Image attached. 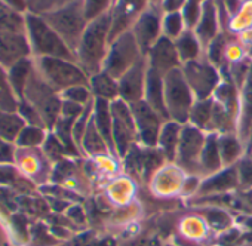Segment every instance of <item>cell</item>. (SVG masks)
Returning <instances> with one entry per match:
<instances>
[{"mask_svg":"<svg viewBox=\"0 0 252 246\" xmlns=\"http://www.w3.org/2000/svg\"><path fill=\"white\" fill-rule=\"evenodd\" d=\"M34 67V61L29 58H24L18 62H15L11 68H8V77H9V83L17 95V98L21 101L24 98V89L27 85V80L33 71Z\"/></svg>","mask_w":252,"mask_h":246,"instance_id":"cell-21","label":"cell"},{"mask_svg":"<svg viewBox=\"0 0 252 246\" xmlns=\"http://www.w3.org/2000/svg\"><path fill=\"white\" fill-rule=\"evenodd\" d=\"M237 175H239V184L242 185H252V160L245 159L239 163L237 168Z\"/></svg>","mask_w":252,"mask_h":246,"instance_id":"cell-41","label":"cell"},{"mask_svg":"<svg viewBox=\"0 0 252 246\" xmlns=\"http://www.w3.org/2000/svg\"><path fill=\"white\" fill-rule=\"evenodd\" d=\"M89 89L95 98L114 101L119 98V80L111 77L104 70L89 77Z\"/></svg>","mask_w":252,"mask_h":246,"instance_id":"cell-20","label":"cell"},{"mask_svg":"<svg viewBox=\"0 0 252 246\" xmlns=\"http://www.w3.org/2000/svg\"><path fill=\"white\" fill-rule=\"evenodd\" d=\"M212 110H214V102L211 99H202L196 102L190 113V120L193 123V126L199 129L206 128L212 119Z\"/></svg>","mask_w":252,"mask_h":246,"instance_id":"cell-32","label":"cell"},{"mask_svg":"<svg viewBox=\"0 0 252 246\" xmlns=\"http://www.w3.org/2000/svg\"><path fill=\"white\" fill-rule=\"evenodd\" d=\"M222 159L220 153L218 140L215 135H209L205 141L202 154H200V171L202 172H214L220 168Z\"/></svg>","mask_w":252,"mask_h":246,"instance_id":"cell-27","label":"cell"},{"mask_svg":"<svg viewBox=\"0 0 252 246\" xmlns=\"http://www.w3.org/2000/svg\"><path fill=\"white\" fill-rule=\"evenodd\" d=\"M149 67L159 71L162 76L180 67V55L175 48V42L166 36H162L147 54Z\"/></svg>","mask_w":252,"mask_h":246,"instance_id":"cell-15","label":"cell"},{"mask_svg":"<svg viewBox=\"0 0 252 246\" xmlns=\"http://www.w3.org/2000/svg\"><path fill=\"white\" fill-rule=\"evenodd\" d=\"M144 101L155 108L162 117L168 119V110L165 104V85H163V76L150 68L147 71V80H146V91H144Z\"/></svg>","mask_w":252,"mask_h":246,"instance_id":"cell-17","label":"cell"},{"mask_svg":"<svg viewBox=\"0 0 252 246\" xmlns=\"http://www.w3.org/2000/svg\"><path fill=\"white\" fill-rule=\"evenodd\" d=\"M2 2H3V3H6L8 6H11L12 9H15V11L21 12V14L29 8L27 0H2Z\"/></svg>","mask_w":252,"mask_h":246,"instance_id":"cell-45","label":"cell"},{"mask_svg":"<svg viewBox=\"0 0 252 246\" xmlns=\"http://www.w3.org/2000/svg\"><path fill=\"white\" fill-rule=\"evenodd\" d=\"M252 126V67L248 71L246 85L243 89V105H242V137L245 138L251 132Z\"/></svg>","mask_w":252,"mask_h":246,"instance_id":"cell-30","label":"cell"},{"mask_svg":"<svg viewBox=\"0 0 252 246\" xmlns=\"http://www.w3.org/2000/svg\"><path fill=\"white\" fill-rule=\"evenodd\" d=\"M193 2H197V3H203L205 0H193Z\"/></svg>","mask_w":252,"mask_h":246,"instance_id":"cell-48","label":"cell"},{"mask_svg":"<svg viewBox=\"0 0 252 246\" xmlns=\"http://www.w3.org/2000/svg\"><path fill=\"white\" fill-rule=\"evenodd\" d=\"M147 0H117L114 9L111 11L113 23L110 31V43L122 33L131 30V26L146 11Z\"/></svg>","mask_w":252,"mask_h":246,"instance_id":"cell-14","label":"cell"},{"mask_svg":"<svg viewBox=\"0 0 252 246\" xmlns=\"http://www.w3.org/2000/svg\"><path fill=\"white\" fill-rule=\"evenodd\" d=\"M92 117H94V122H95L99 134L105 140L110 152H116L114 150V141H113V116H111L110 101L95 98Z\"/></svg>","mask_w":252,"mask_h":246,"instance_id":"cell-18","label":"cell"},{"mask_svg":"<svg viewBox=\"0 0 252 246\" xmlns=\"http://www.w3.org/2000/svg\"><path fill=\"white\" fill-rule=\"evenodd\" d=\"M217 6L214 0H205L202 15L196 26V36L202 43H211L217 37Z\"/></svg>","mask_w":252,"mask_h":246,"instance_id":"cell-19","label":"cell"},{"mask_svg":"<svg viewBox=\"0 0 252 246\" xmlns=\"http://www.w3.org/2000/svg\"><path fill=\"white\" fill-rule=\"evenodd\" d=\"M23 99L29 101L40 113L46 128L55 126L61 116L63 99L57 95V91L43 80L36 67H33V71L27 80Z\"/></svg>","mask_w":252,"mask_h":246,"instance_id":"cell-5","label":"cell"},{"mask_svg":"<svg viewBox=\"0 0 252 246\" xmlns=\"http://www.w3.org/2000/svg\"><path fill=\"white\" fill-rule=\"evenodd\" d=\"M181 70L184 73L187 83L190 85L193 93L197 96L199 101L208 99L212 91L217 89L218 74L211 64L194 60V61L184 62V68Z\"/></svg>","mask_w":252,"mask_h":246,"instance_id":"cell-10","label":"cell"},{"mask_svg":"<svg viewBox=\"0 0 252 246\" xmlns=\"http://www.w3.org/2000/svg\"><path fill=\"white\" fill-rule=\"evenodd\" d=\"M34 67L37 68L43 80L57 92H63L71 86L79 85L89 86V76L74 61L42 57L34 60Z\"/></svg>","mask_w":252,"mask_h":246,"instance_id":"cell-4","label":"cell"},{"mask_svg":"<svg viewBox=\"0 0 252 246\" xmlns=\"http://www.w3.org/2000/svg\"><path fill=\"white\" fill-rule=\"evenodd\" d=\"M168 246H172V245H168Z\"/></svg>","mask_w":252,"mask_h":246,"instance_id":"cell-51","label":"cell"},{"mask_svg":"<svg viewBox=\"0 0 252 246\" xmlns=\"http://www.w3.org/2000/svg\"><path fill=\"white\" fill-rule=\"evenodd\" d=\"M111 116H113V141H114V150L119 153V156H125L129 152L131 147H134V141L138 135L135 120L131 111L129 104L123 101L122 98H117L111 101Z\"/></svg>","mask_w":252,"mask_h":246,"instance_id":"cell-8","label":"cell"},{"mask_svg":"<svg viewBox=\"0 0 252 246\" xmlns=\"http://www.w3.org/2000/svg\"><path fill=\"white\" fill-rule=\"evenodd\" d=\"M187 0H163L162 5L166 14H172V12H180V9L184 8Z\"/></svg>","mask_w":252,"mask_h":246,"instance_id":"cell-44","label":"cell"},{"mask_svg":"<svg viewBox=\"0 0 252 246\" xmlns=\"http://www.w3.org/2000/svg\"><path fill=\"white\" fill-rule=\"evenodd\" d=\"M175 48L183 62L194 61L200 54V40L197 39L196 33L187 30L183 31L178 39H175Z\"/></svg>","mask_w":252,"mask_h":246,"instance_id":"cell-26","label":"cell"},{"mask_svg":"<svg viewBox=\"0 0 252 246\" xmlns=\"http://www.w3.org/2000/svg\"><path fill=\"white\" fill-rule=\"evenodd\" d=\"M159 2H163V0H152V3H155V5L159 3Z\"/></svg>","mask_w":252,"mask_h":246,"instance_id":"cell-47","label":"cell"},{"mask_svg":"<svg viewBox=\"0 0 252 246\" xmlns=\"http://www.w3.org/2000/svg\"><path fill=\"white\" fill-rule=\"evenodd\" d=\"M205 141L206 140L202 135L199 128L184 126L181 131L180 144L177 150L178 163L189 171H194L196 168L200 169V154H202Z\"/></svg>","mask_w":252,"mask_h":246,"instance_id":"cell-11","label":"cell"},{"mask_svg":"<svg viewBox=\"0 0 252 246\" xmlns=\"http://www.w3.org/2000/svg\"><path fill=\"white\" fill-rule=\"evenodd\" d=\"M26 30L32 54L36 58L51 57L77 62L76 54L67 46L61 36L45 21L42 15L33 12L26 14Z\"/></svg>","mask_w":252,"mask_h":246,"instance_id":"cell-2","label":"cell"},{"mask_svg":"<svg viewBox=\"0 0 252 246\" xmlns=\"http://www.w3.org/2000/svg\"><path fill=\"white\" fill-rule=\"evenodd\" d=\"M163 85L168 116L181 125L190 119V113L194 105V93L180 67L163 76Z\"/></svg>","mask_w":252,"mask_h":246,"instance_id":"cell-6","label":"cell"},{"mask_svg":"<svg viewBox=\"0 0 252 246\" xmlns=\"http://www.w3.org/2000/svg\"><path fill=\"white\" fill-rule=\"evenodd\" d=\"M45 153L51 157V159H61L64 153H67L65 147L63 146V143L57 138V135H49L45 141Z\"/></svg>","mask_w":252,"mask_h":246,"instance_id":"cell-39","label":"cell"},{"mask_svg":"<svg viewBox=\"0 0 252 246\" xmlns=\"http://www.w3.org/2000/svg\"><path fill=\"white\" fill-rule=\"evenodd\" d=\"M113 0H83L85 15L88 21H92L110 11Z\"/></svg>","mask_w":252,"mask_h":246,"instance_id":"cell-38","label":"cell"},{"mask_svg":"<svg viewBox=\"0 0 252 246\" xmlns=\"http://www.w3.org/2000/svg\"><path fill=\"white\" fill-rule=\"evenodd\" d=\"M15 162V149L12 143L0 138V165H11Z\"/></svg>","mask_w":252,"mask_h":246,"instance_id":"cell-42","label":"cell"},{"mask_svg":"<svg viewBox=\"0 0 252 246\" xmlns=\"http://www.w3.org/2000/svg\"><path fill=\"white\" fill-rule=\"evenodd\" d=\"M251 160H252V156H251Z\"/></svg>","mask_w":252,"mask_h":246,"instance_id":"cell-50","label":"cell"},{"mask_svg":"<svg viewBox=\"0 0 252 246\" xmlns=\"http://www.w3.org/2000/svg\"><path fill=\"white\" fill-rule=\"evenodd\" d=\"M149 71L147 57H143L132 68L119 79V96L128 104L144 99L146 80Z\"/></svg>","mask_w":252,"mask_h":246,"instance_id":"cell-12","label":"cell"},{"mask_svg":"<svg viewBox=\"0 0 252 246\" xmlns=\"http://www.w3.org/2000/svg\"><path fill=\"white\" fill-rule=\"evenodd\" d=\"M27 125H32V126H39V128H45V122L40 116V113L26 99H21L20 104H18V111H17Z\"/></svg>","mask_w":252,"mask_h":246,"instance_id":"cell-36","label":"cell"},{"mask_svg":"<svg viewBox=\"0 0 252 246\" xmlns=\"http://www.w3.org/2000/svg\"><path fill=\"white\" fill-rule=\"evenodd\" d=\"M246 200H248V202H249V203L252 205V188H251V190H249V191L246 193Z\"/></svg>","mask_w":252,"mask_h":246,"instance_id":"cell-46","label":"cell"},{"mask_svg":"<svg viewBox=\"0 0 252 246\" xmlns=\"http://www.w3.org/2000/svg\"><path fill=\"white\" fill-rule=\"evenodd\" d=\"M82 147L89 154H102V153L110 150L107 143H105V140L99 134V131H98V128L95 125L92 116L89 119V123H88L85 135H83V140H82Z\"/></svg>","mask_w":252,"mask_h":246,"instance_id":"cell-28","label":"cell"},{"mask_svg":"<svg viewBox=\"0 0 252 246\" xmlns=\"http://www.w3.org/2000/svg\"><path fill=\"white\" fill-rule=\"evenodd\" d=\"M239 184V175L234 168H230L224 172H220L217 175L209 177L203 184L200 185V194H208V193H220L225 191L230 188H234Z\"/></svg>","mask_w":252,"mask_h":246,"instance_id":"cell-23","label":"cell"},{"mask_svg":"<svg viewBox=\"0 0 252 246\" xmlns=\"http://www.w3.org/2000/svg\"><path fill=\"white\" fill-rule=\"evenodd\" d=\"M18 172L11 165H0V183H12Z\"/></svg>","mask_w":252,"mask_h":246,"instance_id":"cell-43","label":"cell"},{"mask_svg":"<svg viewBox=\"0 0 252 246\" xmlns=\"http://www.w3.org/2000/svg\"><path fill=\"white\" fill-rule=\"evenodd\" d=\"M46 132L45 128H39V126H32L27 125L18 135L17 138V144L23 149H32V147H37L40 144H45L46 141Z\"/></svg>","mask_w":252,"mask_h":246,"instance_id":"cell-31","label":"cell"},{"mask_svg":"<svg viewBox=\"0 0 252 246\" xmlns=\"http://www.w3.org/2000/svg\"><path fill=\"white\" fill-rule=\"evenodd\" d=\"M0 31L27 34L26 30V15L12 9L0 0Z\"/></svg>","mask_w":252,"mask_h":246,"instance_id":"cell-25","label":"cell"},{"mask_svg":"<svg viewBox=\"0 0 252 246\" xmlns=\"http://www.w3.org/2000/svg\"><path fill=\"white\" fill-rule=\"evenodd\" d=\"M181 131H183L181 125L174 120L166 122L160 131L159 144L162 147V154L168 160L177 159V150H178V144H180Z\"/></svg>","mask_w":252,"mask_h":246,"instance_id":"cell-22","label":"cell"},{"mask_svg":"<svg viewBox=\"0 0 252 246\" xmlns=\"http://www.w3.org/2000/svg\"><path fill=\"white\" fill-rule=\"evenodd\" d=\"M70 2H73V0H27V5L30 8V12L42 15L58 8H63Z\"/></svg>","mask_w":252,"mask_h":246,"instance_id":"cell-37","label":"cell"},{"mask_svg":"<svg viewBox=\"0 0 252 246\" xmlns=\"http://www.w3.org/2000/svg\"><path fill=\"white\" fill-rule=\"evenodd\" d=\"M20 99L17 98L8 77V70L0 65V110L5 111H18Z\"/></svg>","mask_w":252,"mask_h":246,"instance_id":"cell-29","label":"cell"},{"mask_svg":"<svg viewBox=\"0 0 252 246\" xmlns=\"http://www.w3.org/2000/svg\"><path fill=\"white\" fill-rule=\"evenodd\" d=\"M32 48L27 34L0 31V65L11 68L15 62L29 58Z\"/></svg>","mask_w":252,"mask_h":246,"instance_id":"cell-16","label":"cell"},{"mask_svg":"<svg viewBox=\"0 0 252 246\" xmlns=\"http://www.w3.org/2000/svg\"><path fill=\"white\" fill-rule=\"evenodd\" d=\"M249 225L252 227V219H249Z\"/></svg>","mask_w":252,"mask_h":246,"instance_id":"cell-49","label":"cell"},{"mask_svg":"<svg viewBox=\"0 0 252 246\" xmlns=\"http://www.w3.org/2000/svg\"><path fill=\"white\" fill-rule=\"evenodd\" d=\"M224 51H225V42H224L222 36H217L211 42V46H209V60L214 64H218L224 55Z\"/></svg>","mask_w":252,"mask_h":246,"instance_id":"cell-40","label":"cell"},{"mask_svg":"<svg viewBox=\"0 0 252 246\" xmlns=\"http://www.w3.org/2000/svg\"><path fill=\"white\" fill-rule=\"evenodd\" d=\"M113 15L111 11L88 23L80 39L76 58L77 64L91 77L104 70V62L110 48Z\"/></svg>","mask_w":252,"mask_h":246,"instance_id":"cell-1","label":"cell"},{"mask_svg":"<svg viewBox=\"0 0 252 246\" xmlns=\"http://www.w3.org/2000/svg\"><path fill=\"white\" fill-rule=\"evenodd\" d=\"M184 18L181 12H172V14H166L163 21H162V30H163V36L175 40L183 34V27H184Z\"/></svg>","mask_w":252,"mask_h":246,"instance_id":"cell-33","label":"cell"},{"mask_svg":"<svg viewBox=\"0 0 252 246\" xmlns=\"http://www.w3.org/2000/svg\"><path fill=\"white\" fill-rule=\"evenodd\" d=\"M162 21L163 18L160 17L159 11H156V8H150V9H146L132 26L131 30L144 57L149 54L152 46L162 37L160 36Z\"/></svg>","mask_w":252,"mask_h":246,"instance_id":"cell-13","label":"cell"},{"mask_svg":"<svg viewBox=\"0 0 252 246\" xmlns=\"http://www.w3.org/2000/svg\"><path fill=\"white\" fill-rule=\"evenodd\" d=\"M138 135L147 147H153L159 143L160 131L165 125V117H162L155 108H152L147 101L141 99L129 104Z\"/></svg>","mask_w":252,"mask_h":246,"instance_id":"cell-9","label":"cell"},{"mask_svg":"<svg viewBox=\"0 0 252 246\" xmlns=\"http://www.w3.org/2000/svg\"><path fill=\"white\" fill-rule=\"evenodd\" d=\"M218 146H220V153H221V159L224 163H233L240 154V144L231 135H225L221 140H218Z\"/></svg>","mask_w":252,"mask_h":246,"instance_id":"cell-34","label":"cell"},{"mask_svg":"<svg viewBox=\"0 0 252 246\" xmlns=\"http://www.w3.org/2000/svg\"><path fill=\"white\" fill-rule=\"evenodd\" d=\"M42 17L76 54L83 31L89 23L85 15L83 0H73L63 8L42 14Z\"/></svg>","mask_w":252,"mask_h":246,"instance_id":"cell-3","label":"cell"},{"mask_svg":"<svg viewBox=\"0 0 252 246\" xmlns=\"http://www.w3.org/2000/svg\"><path fill=\"white\" fill-rule=\"evenodd\" d=\"M91 95H92V92H91L89 86L79 85V86H71V88L63 91L60 96L64 101H71V102H76L80 105H86L92 101Z\"/></svg>","mask_w":252,"mask_h":246,"instance_id":"cell-35","label":"cell"},{"mask_svg":"<svg viewBox=\"0 0 252 246\" xmlns=\"http://www.w3.org/2000/svg\"><path fill=\"white\" fill-rule=\"evenodd\" d=\"M27 126V123L18 113L0 110V138L14 143L20 132Z\"/></svg>","mask_w":252,"mask_h":246,"instance_id":"cell-24","label":"cell"},{"mask_svg":"<svg viewBox=\"0 0 252 246\" xmlns=\"http://www.w3.org/2000/svg\"><path fill=\"white\" fill-rule=\"evenodd\" d=\"M143 52L137 43L132 30H128L117 36L108 48V54L104 62V71L114 79H120L129 68H132L141 58Z\"/></svg>","mask_w":252,"mask_h":246,"instance_id":"cell-7","label":"cell"}]
</instances>
